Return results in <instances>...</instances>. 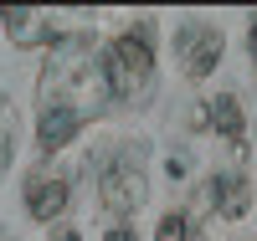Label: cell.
<instances>
[{
  "instance_id": "cell-1",
  "label": "cell",
  "mask_w": 257,
  "mask_h": 241,
  "mask_svg": "<svg viewBox=\"0 0 257 241\" xmlns=\"http://www.w3.org/2000/svg\"><path fill=\"white\" fill-rule=\"evenodd\" d=\"M149 77H155V41H149V26L123 31L108 57H103V82H108L113 98H144Z\"/></svg>"
},
{
  "instance_id": "cell-2",
  "label": "cell",
  "mask_w": 257,
  "mask_h": 241,
  "mask_svg": "<svg viewBox=\"0 0 257 241\" xmlns=\"http://www.w3.org/2000/svg\"><path fill=\"white\" fill-rule=\"evenodd\" d=\"M98 190H103V205H108V210H139V205H144V195H149L144 169L128 159V154H113L108 164H103Z\"/></svg>"
},
{
  "instance_id": "cell-3",
  "label": "cell",
  "mask_w": 257,
  "mask_h": 241,
  "mask_svg": "<svg viewBox=\"0 0 257 241\" xmlns=\"http://www.w3.org/2000/svg\"><path fill=\"white\" fill-rule=\"evenodd\" d=\"M180 62H185L190 77L216 72V62H221V31L216 26H185L180 31Z\"/></svg>"
},
{
  "instance_id": "cell-4",
  "label": "cell",
  "mask_w": 257,
  "mask_h": 241,
  "mask_svg": "<svg viewBox=\"0 0 257 241\" xmlns=\"http://www.w3.org/2000/svg\"><path fill=\"white\" fill-rule=\"evenodd\" d=\"M72 200V190L67 180H57V174H31L26 180V210H31V221H57L62 210H67Z\"/></svg>"
},
{
  "instance_id": "cell-5",
  "label": "cell",
  "mask_w": 257,
  "mask_h": 241,
  "mask_svg": "<svg viewBox=\"0 0 257 241\" xmlns=\"http://www.w3.org/2000/svg\"><path fill=\"white\" fill-rule=\"evenodd\" d=\"M82 128V113L67 103H47L41 108V123H36V144H41V154H57L62 144H72V134Z\"/></svg>"
},
{
  "instance_id": "cell-6",
  "label": "cell",
  "mask_w": 257,
  "mask_h": 241,
  "mask_svg": "<svg viewBox=\"0 0 257 241\" xmlns=\"http://www.w3.org/2000/svg\"><path fill=\"white\" fill-rule=\"evenodd\" d=\"M206 200L211 205H216L221 215H226V221H237V215H247V180H242V174H216V180H211L206 185Z\"/></svg>"
},
{
  "instance_id": "cell-7",
  "label": "cell",
  "mask_w": 257,
  "mask_h": 241,
  "mask_svg": "<svg viewBox=\"0 0 257 241\" xmlns=\"http://www.w3.org/2000/svg\"><path fill=\"white\" fill-rule=\"evenodd\" d=\"M6 26H11V41H16V47H41V41L57 36L41 11H6Z\"/></svg>"
},
{
  "instance_id": "cell-8",
  "label": "cell",
  "mask_w": 257,
  "mask_h": 241,
  "mask_svg": "<svg viewBox=\"0 0 257 241\" xmlns=\"http://www.w3.org/2000/svg\"><path fill=\"white\" fill-rule=\"evenodd\" d=\"M206 113H211V128H221L231 144L242 139V108H237V98H216V103L206 108Z\"/></svg>"
},
{
  "instance_id": "cell-9",
  "label": "cell",
  "mask_w": 257,
  "mask_h": 241,
  "mask_svg": "<svg viewBox=\"0 0 257 241\" xmlns=\"http://www.w3.org/2000/svg\"><path fill=\"white\" fill-rule=\"evenodd\" d=\"M160 241H201V236H196V226L175 210V215H165V221H160Z\"/></svg>"
},
{
  "instance_id": "cell-10",
  "label": "cell",
  "mask_w": 257,
  "mask_h": 241,
  "mask_svg": "<svg viewBox=\"0 0 257 241\" xmlns=\"http://www.w3.org/2000/svg\"><path fill=\"white\" fill-rule=\"evenodd\" d=\"M11 164V113H6V103H0V169Z\"/></svg>"
},
{
  "instance_id": "cell-11",
  "label": "cell",
  "mask_w": 257,
  "mask_h": 241,
  "mask_svg": "<svg viewBox=\"0 0 257 241\" xmlns=\"http://www.w3.org/2000/svg\"><path fill=\"white\" fill-rule=\"evenodd\" d=\"M103 241H139V236H134V231H128V226H113V231H108V236H103Z\"/></svg>"
},
{
  "instance_id": "cell-12",
  "label": "cell",
  "mask_w": 257,
  "mask_h": 241,
  "mask_svg": "<svg viewBox=\"0 0 257 241\" xmlns=\"http://www.w3.org/2000/svg\"><path fill=\"white\" fill-rule=\"evenodd\" d=\"M52 241H77V231H57V236H52Z\"/></svg>"
},
{
  "instance_id": "cell-13",
  "label": "cell",
  "mask_w": 257,
  "mask_h": 241,
  "mask_svg": "<svg viewBox=\"0 0 257 241\" xmlns=\"http://www.w3.org/2000/svg\"><path fill=\"white\" fill-rule=\"evenodd\" d=\"M252 57H257V21H252Z\"/></svg>"
},
{
  "instance_id": "cell-14",
  "label": "cell",
  "mask_w": 257,
  "mask_h": 241,
  "mask_svg": "<svg viewBox=\"0 0 257 241\" xmlns=\"http://www.w3.org/2000/svg\"><path fill=\"white\" fill-rule=\"evenodd\" d=\"M0 21H6V11H0Z\"/></svg>"
}]
</instances>
